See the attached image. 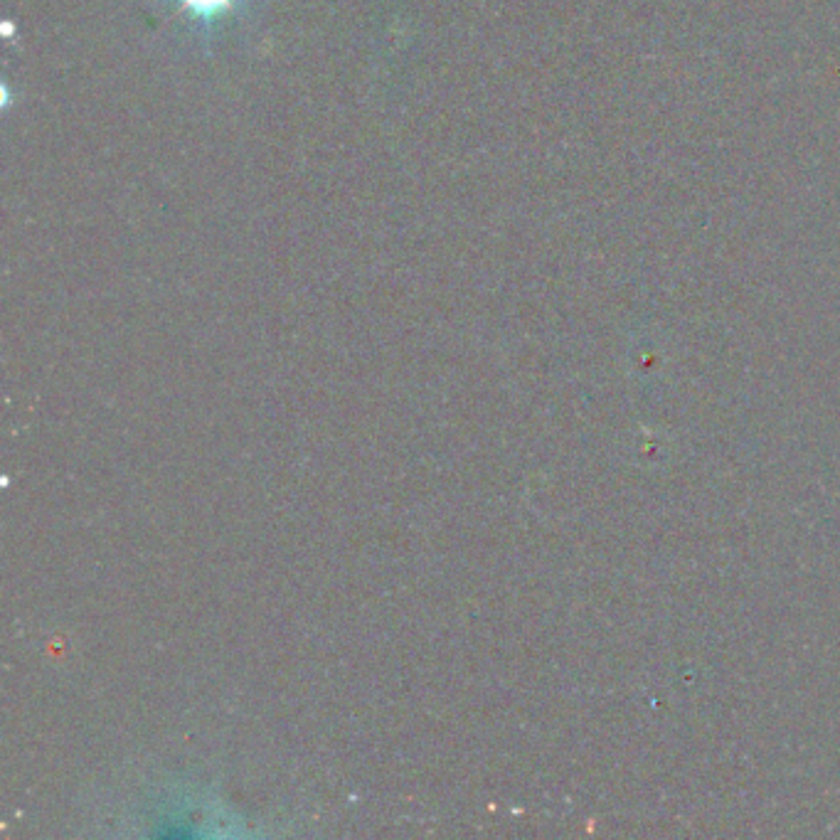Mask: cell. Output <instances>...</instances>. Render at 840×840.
<instances>
[{
    "label": "cell",
    "mask_w": 840,
    "mask_h": 840,
    "mask_svg": "<svg viewBox=\"0 0 840 840\" xmlns=\"http://www.w3.org/2000/svg\"><path fill=\"white\" fill-rule=\"evenodd\" d=\"M232 3H235V0H183L185 8L193 10V15H200V18L225 13Z\"/></svg>",
    "instance_id": "obj_1"
}]
</instances>
